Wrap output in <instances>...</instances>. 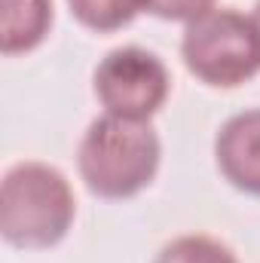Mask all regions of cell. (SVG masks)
<instances>
[{
	"label": "cell",
	"mask_w": 260,
	"mask_h": 263,
	"mask_svg": "<svg viewBox=\"0 0 260 263\" xmlns=\"http://www.w3.org/2000/svg\"><path fill=\"white\" fill-rule=\"evenodd\" d=\"M251 18H254V25H257V31H260V0H257V6H254V15Z\"/></svg>",
	"instance_id": "30bf717a"
},
{
	"label": "cell",
	"mask_w": 260,
	"mask_h": 263,
	"mask_svg": "<svg viewBox=\"0 0 260 263\" xmlns=\"http://www.w3.org/2000/svg\"><path fill=\"white\" fill-rule=\"evenodd\" d=\"M153 263H239V257L220 239L193 233V236H178L169 245H162Z\"/></svg>",
	"instance_id": "ba28073f"
},
{
	"label": "cell",
	"mask_w": 260,
	"mask_h": 263,
	"mask_svg": "<svg viewBox=\"0 0 260 263\" xmlns=\"http://www.w3.org/2000/svg\"><path fill=\"white\" fill-rule=\"evenodd\" d=\"M52 0H3V55L37 49L52 28Z\"/></svg>",
	"instance_id": "8992f818"
},
{
	"label": "cell",
	"mask_w": 260,
	"mask_h": 263,
	"mask_svg": "<svg viewBox=\"0 0 260 263\" xmlns=\"http://www.w3.org/2000/svg\"><path fill=\"white\" fill-rule=\"evenodd\" d=\"M77 199L67 178L46 162H18L3 175L0 233L12 248L43 251L73 227Z\"/></svg>",
	"instance_id": "7a4b0ae2"
},
{
	"label": "cell",
	"mask_w": 260,
	"mask_h": 263,
	"mask_svg": "<svg viewBox=\"0 0 260 263\" xmlns=\"http://www.w3.org/2000/svg\"><path fill=\"white\" fill-rule=\"evenodd\" d=\"M184 65L214 89H236L260 73V31L239 9H208L187 22L181 37Z\"/></svg>",
	"instance_id": "3957f363"
},
{
	"label": "cell",
	"mask_w": 260,
	"mask_h": 263,
	"mask_svg": "<svg viewBox=\"0 0 260 263\" xmlns=\"http://www.w3.org/2000/svg\"><path fill=\"white\" fill-rule=\"evenodd\" d=\"M92 89L107 114L150 120L169 101L172 77L156 52L141 46H117L98 62Z\"/></svg>",
	"instance_id": "277c9868"
},
{
	"label": "cell",
	"mask_w": 260,
	"mask_h": 263,
	"mask_svg": "<svg viewBox=\"0 0 260 263\" xmlns=\"http://www.w3.org/2000/svg\"><path fill=\"white\" fill-rule=\"evenodd\" d=\"M141 6L162 22H193L196 15L214 9V0H141Z\"/></svg>",
	"instance_id": "9c48e42d"
},
{
	"label": "cell",
	"mask_w": 260,
	"mask_h": 263,
	"mask_svg": "<svg viewBox=\"0 0 260 263\" xmlns=\"http://www.w3.org/2000/svg\"><path fill=\"white\" fill-rule=\"evenodd\" d=\"M214 162L239 193L260 196V107L230 117L214 138Z\"/></svg>",
	"instance_id": "5b68a950"
},
{
	"label": "cell",
	"mask_w": 260,
	"mask_h": 263,
	"mask_svg": "<svg viewBox=\"0 0 260 263\" xmlns=\"http://www.w3.org/2000/svg\"><path fill=\"white\" fill-rule=\"evenodd\" d=\"M67 6L70 15L95 34H110L126 28L144 9L141 0H67Z\"/></svg>",
	"instance_id": "52a82bcc"
},
{
	"label": "cell",
	"mask_w": 260,
	"mask_h": 263,
	"mask_svg": "<svg viewBox=\"0 0 260 263\" xmlns=\"http://www.w3.org/2000/svg\"><path fill=\"white\" fill-rule=\"evenodd\" d=\"M162 144L150 120L104 114L89 123L77 150L86 190L98 199H132L147 190L159 172Z\"/></svg>",
	"instance_id": "6da1fadb"
}]
</instances>
